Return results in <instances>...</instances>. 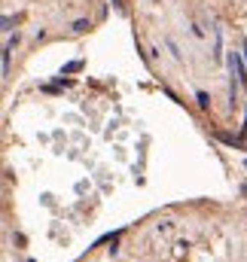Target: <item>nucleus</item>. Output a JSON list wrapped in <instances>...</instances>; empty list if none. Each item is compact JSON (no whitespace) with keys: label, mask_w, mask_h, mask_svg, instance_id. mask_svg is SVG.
Instances as JSON below:
<instances>
[{"label":"nucleus","mask_w":247,"mask_h":262,"mask_svg":"<svg viewBox=\"0 0 247 262\" xmlns=\"http://www.w3.org/2000/svg\"><path fill=\"white\" fill-rule=\"evenodd\" d=\"M229 67H232V76H238V82L247 85V64H244L241 52H232V55H229Z\"/></svg>","instance_id":"1"},{"label":"nucleus","mask_w":247,"mask_h":262,"mask_svg":"<svg viewBox=\"0 0 247 262\" xmlns=\"http://www.w3.org/2000/svg\"><path fill=\"white\" fill-rule=\"evenodd\" d=\"M217 141H220V144H226V147H235V150H244V144H241V137H235V134H226V131H217Z\"/></svg>","instance_id":"2"},{"label":"nucleus","mask_w":247,"mask_h":262,"mask_svg":"<svg viewBox=\"0 0 247 262\" xmlns=\"http://www.w3.org/2000/svg\"><path fill=\"white\" fill-rule=\"evenodd\" d=\"M77 71H82V61H70V64H64L61 76H67V74H77Z\"/></svg>","instance_id":"3"},{"label":"nucleus","mask_w":247,"mask_h":262,"mask_svg":"<svg viewBox=\"0 0 247 262\" xmlns=\"http://www.w3.org/2000/svg\"><path fill=\"white\" fill-rule=\"evenodd\" d=\"M89 28H92V22H89V19H77V22H74V31H77V34L89 31Z\"/></svg>","instance_id":"4"},{"label":"nucleus","mask_w":247,"mask_h":262,"mask_svg":"<svg viewBox=\"0 0 247 262\" xmlns=\"http://www.w3.org/2000/svg\"><path fill=\"white\" fill-rule=\"evenodd\" d=\"M196 101H199V107H202V110H207V107H210V95H207V92H199V95H196Z\"/></svg>","instance_id":"5"},{"label":"nucleus","mask_w":247,"mask_h":262,"mask_svg":"<svg viewBox=\"0 0 247 262\" xmlns=\"http://www.w3.org/2000/svg\"><path fill=\"white\" fill-rule=\"evenodd\" d=\"M241 131H247V113H244V125H241Z\"/></svg>","instance_id":"6"},{"label":"nucleus","mask_w":247,"mask_h":262,"mask_svg":"<svg viewBox=\"0 0 247 262\" xmlns=\"http://www.w3.org/2000/svg\"><path fill=\"white\" fill-rule=\"evenodd\" d=\"M241 55H244V64H247V46H244V52H241Z\"/></svg>","instance_id":"7"},{"label":"nucleus","mask_w":247,"mask_h":262,"mask_svg":"<svg viewBox=\"0 0 247 262\" xmlns=\"http://www.w3.org/2000/svg\"><path fill=\"white\" fill-rule=\"evenodd\" d=\"M113 3H116V6H122V0H113Z\"/></svg>","instance_id":"8"},{"label":"nucleus","mask_w":247,"mask_h":262,"mask_svg":"<svg viewBox=\"0 0 247 262\" xmlns=\"http://www.w3.org/2000/svg\"><path fill=\"white\" fill-rule=\"evenodd\" d=\"M244 168H247V162H244Z\"/></svg>","instance_id":"9"}]
</instances>
